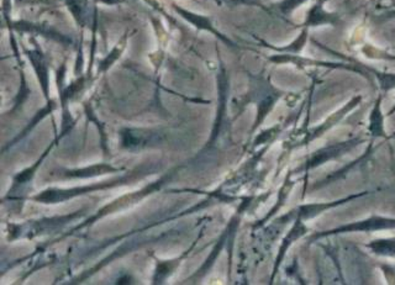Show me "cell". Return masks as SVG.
I'll return each mask as SVG.
<instances>
[{
  "label": "cell",
  "instance_id": "9",
  "mask_svg": "<svg viewBox=\"0 0 395 285\" xmlns=\"http://www.w3.org/2000/svg\"><path fill=\"white\" fill-rule=\"evenodd\" d=\"M307 1V0H282L276 5V8L283 15H290L294 10L297 9L300 5L305 4Z\"/></svg>",
  "mask_w": 395,
  "mask_h": 285
},
{
  "label": "cell",
  "instance_id": "6",
  "mask_svg": "<svg viewBox=\"0 0 395 285\" xmlns=\"http://www.w3.org/2000/svg\"><path fill=\"white\" fill-rule=\"evenodd\" d=\"M381 98H378L376 105L372 110L371 116H370V127L368 130L371 132L373 137H384L386 131H384V116L382 115L381 110Z\"/></svg>",
  "mask_w": 395,
  "mask_h": 285
},
{
  "label": "cell",
  "instance_id": "8",
  "mask_svg": "<svg viewBox=\"0 0 395 285\" xmlns=\"http://www.w3.org/2000/svg\"><path fill=\"white\" fill-rule=\"evenodd\" d=\"M375 73V76L378 78V82L381 84V88L384 92H388L395 88V74L394 73L378 72L375 69H371Z\"/></svg>",
  "mask_w": 395,
  "mask_h": 285
},
{
  "label": "cell",
  "instance_id": "2",
  "mask_svg": "<svg viewBox=\"0 0 395 285\" xmlns=\"http://www.w3.org/2000/svg\"><path fill=\"white\" fill-rule=\"evenodd\" d=\"M363 140L356 139V140L346 141V142H340L332 146H326L322 150L317 151L312 156L310 160L307 161V165L304 167V170H310L312 168H317L319 165L326 163L329 161L336 160L340 156L345 155L348 151H351L353 147H356L358 144H362Z\"/></svg>",
  "mask_w": 395,
  "mask_h": 285
},
{
  "label": "cell",
  "instance_id": "3",
  "mask_svg": "<svg viewBox=\"0 0 395 285\" xmlns=\"http://www.w3.org/2000/svg\"><path fill=\"white\" fill-rule=\"evenodd\" d=\"M326 0H317L312 8L309 9L307 14V19L304 23L305 28H317L322 25H331L337 26L341 24V18L337 13H331L325 9Z\"/></svg>",
  "mask_w": 395,
  "mask_h": 285
},
{
  "label": "cell",
  "instance_id": "5",
  "mask_svg": "<svg viewBox=\"0 0 395 285\" xmlns=\"http://www.w3.org/2000/svg\"><path fill=\"white\" fill-rule=\"evenodd\" d=\"M366 193L356 194V195H351V197H347V198L341 199V200H336V202H332V203H314V204H307V205H302L299 209V219L302 220H309V219H314L317 215L326 211L329 209L335 208V207H338L341 204L347 203V202H351L353 199L360 198V197H363Z\"/></svg>",
  "mask_w": 395,
  "mask_h": 285
},
{
  "label": "cell",
  "instance_id": "4",
  "mask_svg": "<svg viewBox=\"0 0 395 285\" xmlns=\"http://www.w3.org/2000/svg\"><path fill=\"white\" fill-rule=\"evenodd\" d=\"M361 102L362 97H360V95H358V97H355L352 99L351 102L347 103L346 105L342 107V109H340L338 112L332 114L331 116H329L326 120L322 122V125L317 126L315 129H312V130L307 134V144L324 135V132H326L330 127H334V126L336 125L338 121H341L342 119L346 116L347 112H351L352 109H355Z\"/></svg>",
  "mask_w": 395,
  "mask_h": 285
},
{
  "label": "cell",
  "instance_id": "7",
  "mask_svg": "<svg viewBox=\"0 0 395 285\" xmlns=\"http://www.w3.org/2000/svg\"><path fill=\"white\" fill-rule=\"evenodd\" d=\"M375 255L383 257H391L395 258V238H387V240H377L366 245Z\"/></svg>",
  "mask_w": 395,
  "mask_h": 285
},
{
  "label": "cell",
  "instance_id": "1",
  "mask_svg": "<svg viewBox=\"0 0 395 285\" xmlns=\"http://www.w3.org/2000/svg\"><path fill=\"white\" fill-rule=\"evenodd\" d=\"M395 219L383 218V216H372V218L357 221V223H346L340 228L329 230V231L315 233L309 238V242L315 241L322 237L332 236V235H340V233H350V232H373L379 230H394Z\"/></svg>",
  "mask_w": 395,
  "mask_h": 285
},
{
  "label": "cell",
  "instance_id": "10",
  "mask_svg": "<svg viewBox=\"0 0 395 285\" xmlns=\"http://www.w3.org/2000/svg\"><path fill=\"white\" fill-rule=\"evenodd\" d=\"M394 114H395V105H394V107H393V109H391V110H389V112H388V114H387V116L394 115Z\"/></svg>",
  "mask_w": 395,
  "mask_h": 285
}]
</instances>
